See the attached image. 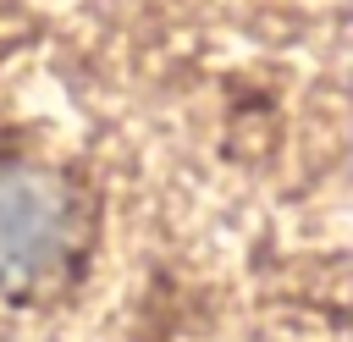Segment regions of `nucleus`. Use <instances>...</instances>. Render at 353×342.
I'll return each mask as SVG.
<instances>
[{"instance_id": "1", "label": "nucleus", "mask_w": 353, "mask_h": 342, "mask_svg": "<svg viewBox=\"0 0 353 342\" xmlns=\"http://www.w3.org/2000/svg\"><path fill=\"white\" fill-rule=\"evenodd\" d=\"M72 193L22 160H0V287L39 281L72 248Z\"/></svg>"}]
</instances>
